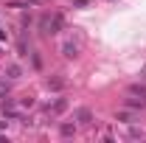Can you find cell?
I'll return each mask as SVG.
<instances>
[{
    "label": "cell",
    "mask_w": 146,
    "mask_h": 143,
    "mask_svg": "<svg viewBox=\"0 0 146 143\" xmlns=\"http://www.w3.org/2000/svg\"><path fill=\"white\" fill-rule=\"evenodd\" d=\"M90 0H73V6H87Z\"/></svg>",
    "instance_id": "30bf717a"
},
{
    "label": "cell",
    "mask_w": 146,
    "mask_h": 143,
    "mask_svg": "<svg viewBox=\"0 0 146 143\" xmlns=\"http://www.w3.org/2000/svg\"><path fill=\"white\" fill-rule=\"evenodd\" d=\"M6 93H9V81H0V98H3Z\"/></svg>",
    "instance_id": "9c48e42d"
},
{
    "label": "cell",
    "mask_w": 146,
    "mask_h": 143,
    "mask_svg": "<svg viewBox=\"0 0 146 143\" xmlns=\"http://www.w3.org/2000/svg\"><path fill=\"white\" fill-rule=\"evenodd\" d=\"M62 56H68V59H76V56H79V45H73V42H65V45H62Z\"/></svg>",
    "instance_id": "7a4b0ae2"
},
{
    "label": "cell",
    "mask_w": 146,
    "mask_h": 143,
    "mask_svg": "<svg viewBox=\"0 0 146 143\" xmlns=\"http://www.w3.org/2000/svg\"><path fill=\"white\" fill-rule=\"evenodd\" d=\"M48 109H51V112H62V109H68V98H59V101H54Z\"/></svg>",
    "instance_id": "277c9868"
},
{
    "label": "cell",
    "mask_w": 146,
    "mask_h": 143,
    "mask_svg": "<svg viewBox=\"0 0 146 143\" xmlns=\"http://www.w3.org/2000/svg\"><path fill=\"white\" fill-rule=\"evenodd\" d=\"M6 73H9V79H20V76H23L20 65H9V68H6Z\"/></svg>",
    "instance_id": "5b68a950"
},
{
    "label": "cell",
    "mask_w": 146,
    "mask_h": 143,
    "mask_svg": "<svg viewBox=\"0 0 146 143\" xmlns=\"http://www.w3.org/2000/svg\"><path fill=\"white\" fill-rule=\"evenodd\" d=\"M118 121H124V124H132V121H135V118H132V115H129V112H121V115H118Z\"/></svg>",
    "instance_id": "ba28073f"
},
{
    "label": "cell",
    "mask_w": 146,
    "mask_h": 143,
    "mask_svg": "<svg viewBox=\"0 0 146 143\" xmlns=\"http://www.w3.org/2000/svg\"><path fill=\"white\" fill-rule=\"evenodd\" d=\"M59 135L62 138H73L76 135V124H59Z\"/></svg>",
    "instance_id": "3957f363"
},
{
    "label": "cell",
    "mask_w": 146,
    "mask_h": 143,
    "mask_svg": "<svg viewBox=\"0 0 146 143\" xmlns=\"http://www.w3.org/2000/svg\"><path fill=\"white\" fill-rule=\"evenodd\" d=\"M3 36H6V34H3V31H0V39H3Z\"/></svg>",
    "instance_id": "8fae6325"
},
{
    "label": "cell",
    "mask_w": 146,
    "mask_h": 143,
    "mask_svg": "<svg viewBox=\"0 0 146 143\" xmlns=\"http://www.w3.org/2000/svg\"><path fill=\"white\" fill-rule=\"evenodd\" d=\"M129 93H132V95H146V87H141V84H135V87H129Z\"/></svg>",
    "instance_id": "52a82bcc"
},
{
    "label": "cell",
    "mask_w": 146,
    "mask_h": 143,
    "mask_svg": "<svg viewBox=\"0 0 146 143\" xmlns=\"http://www.w3.org/2000/svg\"><path fill=\"white\" fill-rule=\"evenodd\" d=\"M62 84H65L62 79H48V90H59Z\"/></svg>",
    "instance_id": "8992f818"
},
{
    "label": "cell",
    "mask_w": 146,
    "mask_h": 143,
    "mask_svg": "<svg viewBox=\"0 0 146 143\" xmlns=\"http://www.w3.org/2000/svg\"><path fill=\"white\" fill-rule=\"evenodd\" d=\"M76 121H79L82 126H93V124H96V118H93V109H87V107L76 109Z\"/></svg>",
    "instance_id": "6da1fadb"
}]
</instances>
